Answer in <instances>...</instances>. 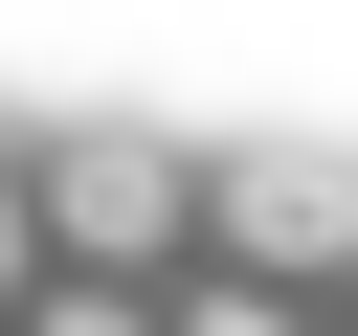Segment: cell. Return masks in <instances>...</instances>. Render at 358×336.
<instances>
[{
	"label": "cell",
	"mask_w": 358,
	"mask_h": 336,
	"mask_svg": "<svg viewBox=\"0 0 358 336\" xmlns=\"http://www.w3.org/2000/svg\"><path fill=\"white\" fill-rule=\"evenodd\" d=\"M22 336H157V291H45Z\"/></svg>",
	"instance_id": "277c9868"
},
{
	"label": "cell",
	"mask_w": 358,
	"mask_h": 336,
	"mask_svg": "<svg viewBox=\"0 0 358 336\" xmlns=\"http://www.w3.org/2000/svg\"><path fill=\"white\" fill-rule=\"evenodd\" d=\"M22 202H45V246H67V291H134V269L179 246V157H157V134H67V157L22 179Z\"/></svg>",
	"instance_id": "7a4b0ae2"
},
{
	"label": "cell",
	"mask_w": 358,
	"mask_h": 336,
	"mask_svg": "<svg viewBox=\"0 0 358 336\" xmlns=\"http://www.w3.org/2000/svg\"><path fill=\"white\" fill-rule=\"evenodd\" d=\"M201 246H224L246 291L313 314V291L358 269V179H336V157H224V179H201Z\"/></svg>",
	"instance_id": "6da1fadb"
},
{
	"label": "cell",
	"mask_w": 358,
	"mask_h": 336,
	"mask_svg": "<svg viewBox=\"0 0 358 336\" xmlns=\"http://www.w3.org/2000/svg\"><path fill=\"white\" fill-rule=\"evenodd\" d=\"M22 269H45V202H22V179H0V291H22Z\"/></svg>",
	"instance_id": "5b68a950"
},
{
	"label": "cell",
	"mask_w": 358,
	"mask_h": 336,
	"mask_svg": "<svg viewBox=\"0 0 358 336\" xmlns=\"http://www.w3.org/2000/svg\"><path fill=\"white\" fill-rule=\"evenodd\" d=\"M157 336H313V314H291V291H246V269H201V291H179Z\"/></svg>",
	"instance_id": "3957f363"
}]
</instances>
